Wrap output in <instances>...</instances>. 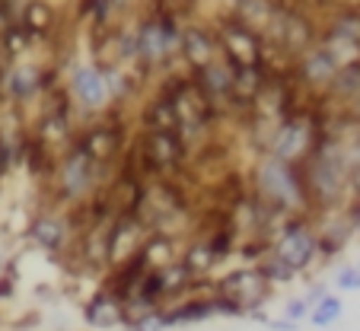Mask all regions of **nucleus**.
I'll use <instances>...</instances> for the list:
<instances>
[{
    "label": "nucleus",
    "mask_w": 360,
    "mask_h": 331,
    "mask_svg": "<svg viewBox=\"0 0 360 331\" xmlns=\"http://www.w3.org/2000/svg\"><path fill=\"white\" fill-rule=\"evenodd\" d=\"M255 188H259L262 204H268L271 210H278L284 216H297L313 210L309 191H306L303 166H297V162L265 156L259 162V169H255Z\"/></svg>",
    "instance_id": "f257e3e1"
},
{
    "label": "nucleus",
    "mask_w": 360,
    "mask_h": 331,
    "mask_svg": "<svg viewBox=\"0 0 360 331\" xmlns=\"http://www.w3.org/2000/svg\"><path fill=\"white\" fill-rule=\"evenodd\" d=\"M271 252L297 274L313 271L319 261V236H316V226L309 223L306 214L287 216L284 226H278V233L271 236Z\"/></svg>",
    "instance_id": "f03ea898"
},
{
    "label": "nucleus",
    "mask_w": 360,
    "mask_h": 331,
    "mask_svg": "<svg viewBox=\"0 0 360 331\" xmlns=\"http://www.w3.org/2000/svg\"><path fill=\"white\" fill-rule=\"evenodd\" d=\"M214 293L230 299V303L243 312V318L265 309L274 299V287L262 278V271L255 268V264H239V268L224 271L220 278H214Z\"/></svg>",
    "instance_id": "7ed1b4c3"
},
{
    "label": "nucleus",
    "mask_w": 360,
    "mask_h": 331,
    "mask_svg": "<svg viewBox=\"0 0 360 331\" xmlns=\"http://www.w3.org/2000/svg\"><path fill=\"white\" fill-rule=\"evenodd\" d=\"M319 137H322L319 124L309 115H284L274 124L271 137H268V156L303 166L306 156L316 150Z\"/></svg>",
    "instance_id": "20e7f679"
},
{
    "label": "nucleus",
    "mask_w": 360,
    "mask_h": 331,
    "mask_svg": "<svg viewBox=\"0 0 360 331\" xmlns=\"http://www.w3.org/2000/svg\"><path fill=\"white\" fill-rule=\"evenodd\" d=\"M99 185V162H93L80 147H70L58 166V188L64 201H86Z\"/></svg>",
    "instance_id": "39448f33"
},
{
    "label": "nucleus",
    "mask_w": 360,
    "mask_h": 331,
    "mask_svg": "<svg viewBox=\"0 0 360 331\" xmlns=\"http://www.w3.org/2000/svg\"><path fill=\"white\" fill-rule=\"evenodd\" d=\"M80 318L89 331H112L124 328V299L109 287H96L80 306Z\"/></svg>",
    "instance_id": "423d86ee"
},
{
    "label": "nucleus",
    "mask_w": 360,
    "mask_h": 331,
    "mask_svg": "<svg viewBox=\"0 0 360 331\" xmlns=\"http://www.w3.org/2000/svg\"><path fill=\"white\" fill-rule=\"evenodd\" d=\"M26 239L35 245V249L48 252V255H55V258H64L70 239H74V230H70L68 216L48 210V214H35L32 220H29Z\"/></svg>",
    "instance_id": "0eeeda50"
},
{
    "label": "nucleus",
    "mask_w": 360,
    "mask_h": 331,
    "mask_svg": "<svg viewBox=\"0 0 360 331\" xmlns=\"http://www.w3.org/2000/svg\"><path fill=\"white\" fill-rule=\"evenodd\" d=\"M143 160L157 176H169L185 160V141L176 131H147L143 134Z\"/></svg>",
    "instance_id": "6e6552de"
},
{
    "label": "nucleus",
    "mask_w": 360,
    "mask_h": 331,
    "mask_svg": "<svg viewBox=\"0 0 360 331\" xmlns=\"http://www.w3.org/2000/svg\"><path fill=\"white\" fill-rule=\"evenodd\" d=\"M70 96H74L77 105H83L86 112H99V108L109 105V80H105V74L96 67H89V64H83V67H77L74 74H70Z\"/></svg>",
    "instance_id": "1a4fd4ad"
},
{
    "label": "nucleus",
    "mask_w": 360,
    "mask_h": 331,
    "mask_svg": "<svg viewBox=\"0 0 360 331\" xmlns=\"http://www.w3.org/2000/svg\"><path fill=\"white\" fill-rule=\"evenodd\" d=\"M77 147H80L93 162L105 166V162H112L118 153H122V131H118L115 124H93V128H86L80 134Z\"/></svg>",
    "instance_id": "9d476101"
},
{
    "label": "nucleus",
    "mask_w": 360,
    "mask_h": 331,
    "mask_svg": "<svg viewBox=\"0 0 360 331\" xmlns=\"http://www.w3.org/2000/svg\"><path fill=\"white\" fill-rule=\"evenodd\" d=\"M179 45V35L172 32L169 26L163 22H150V26L141 29V39H137V51L147 64H166L169 54L176 51Z\"/></svg>",
    "instance_id": "9b49d317"
},
{
    "label": "nucleus",
    "mask_w": 360,
    "mask_h": 331,
    "mask_svg": "<svg viewBox=\"0 0 360 331\" xmlns=\"http://www.w3.org/2000/svg\"><path fill=\"white\" fill-rule=\"evenodd\" d=\"M226 64L230 67H259V39L243 26H230L224 32Z\"/></svg>",
    "instance_id": "f8f14e48"
},
{
    "label": "nucleus",
    "mask_w": 360,
    "mask_h": 331,
    "mask_svg": "<svg viewBox=\"0 0 360 331\" xmlns=\"http://www.w3.org/2000/svg\"><path fill=\"white\" fill-rule=\"evenodd\" d=\"M179 252L182 249H176V239H172L169 233H150V236L143 239V245L137 249V255H141V261L147 271H160V268L176 261Z\"/></svg>",
    "instance_id": "ddd939ff"
},
{
    "label": "nucleus",
    "mask_w": 360,
    "mask_h": 331,
    "mask_svg": "<svg viewBox=\"0 0 360 331\" xmlns=\"http://www.w3.org/2000/svg\"><path fill=\"white\" fill-rule=\"evenodd\" d=\"M179 261H182L195 278H211L214 271H217L220 258L214 255V249H211L207 239H195V242H188L182 252H179Z\"/></svg>",
    "instance_id": "4468645a"
},
{
    "label": "nucleus",
    "mask_w": 360,
    "mask_h": 331,
    "mask_svg": "<svg viewBox=\"0 0 360 331\" xmlns=\"http://www.w3.org/2000/svg\"><path fill=\"white\" fill-rule=\"evenodd\" d=\"M4 86H7L10 99L29 102V99H35V96H39L41 74H39V67H32V64H20V67H13L7 77H4Z\"/></svg>",
    "instance_id": "2eb2a0df"
},
{
    "label": "nucleus",
    "mask_w": 360,
    "mask_h": 331,
    "mask_svg": "<svg viewBox=\"0 0 360 331\" xmlns=\"http://www.w3.org/2000/svg\"><path fill=\"white\" fill-rule=\"evenodd\" d=\"M300 70H303V80L309 83V86H332L335 74H338L341 67L332 61V54H328L326 48H316V51H309L303 58Z\"/></svg>",
    "instance_id": "dca6fc26"
},
{
    "label": "nucleus",
    "mask_w": 360,
    "mask_h": 331,
    "mask_svg": "<svg viewBox=\"0 0 360 331\" xmlns=\"http://www.w3.org/2000/svg\"><path fill=\"white\" fill-rule=\"evenodd\" d=\"M179 45H182L185 61H188L195 70L207 67V64L214 61V41L207 39L204 29H185V32L179 35Z\"/></svg>",
    "instance_id": "f3484780"
},
{
    "label": "nucleus",
    "mask_w": 360,
    "mask_h": 331,
    "mask_svg": "<svg viewBox=\"0 0 360 331\" xmlns=\"http://www.w3.org/2000/svg\"><path fill=\"white\" fill-rule=\"evenodd\" d=\"M341 316H345V299H341V293L328 290L326 297H319L313 303V309H309L306 322L313 325V328H332V325L338 322Z\"/></svg>",
    "instance_id": "a211bd4d"
},
{
    "label": "nucleus",
    "mask_w": 360,
    "mask_h": 331,
    "mask_svg": "<svg viewBox=\"0 0 360 331\" xmlns=\"http://www.w3.org/2000/svg\"><path fill=\"white\" fill-rule=\"evenodd\" d=\"M255 268L262 271V278H265L268 284L274 287V290H278V287H287V284H293V280L300 278L297 271H290V268H287V264L281 261V258L274 255V252H268L265 258H259V261H255Z\"/></svg>",
    "instance_id": "6ab92c4d"
},
{
    "label": "nucleus",
    "mask_w": 360,
    "mask_h": 331,
    "mask_svg": "<svg viewBox=\"0 0 360 331\" xmlns=\"http://www.w3.org/2000/svg\"><path fill=\"white\" fill-rule=\"evenodd\" d=\"M335 293H360V268L357 264H341L332 274Z\"/></svg>",
    "instance_id": "aec40b11"
},
{
    "label": "nucleus",
    "mask_w": 360,
    "mask_h": 331,
    "mask_svg": "<svg viewBox=\"0 0 360 331\" xmlns=\"http://www.w3.org/2000/svg\"><path fill=\"white\" fill-rule=\"evenodd\" d=\"M281 316L290 318V322H306V316H309V303H306L303 297H290V299H284Z\"/></svg>",
    "instance_id": "412c9836"
},
{
    "label": "nucleus",
    "mask_w": 360,
    "mask_h": 331,
    "mask_svg": "<svg viewBox=\"0 0 360 331\" xmlns=\"http://www.w3.org/2000/svg\"><path fill=\"white\" fill-rule=\"evenodd\" d=\"M268 328L271 331H297L300 328V322H290V318H284V316H274V318H268Z\"/></svg>",
    "instance_id": "4be33fe9"
},
{
    "label": "nucleus",
    "mask_w": 360,
    "mask_h": 331,
    "mask_svg": "<svg viewBox=\"0 0 360 331\" xmlns=\"http://www.w3.org/2000/svg\"><path fill=\"white\" fill-rule=\"evenodd\" d=\"M326 293H328V284H313V287H309V290L303 293V299H306V303H309V309H313V303H316V299H319V297H326Z\"/></svg>",
    "instance_id": "5701e85b"
},
{
    "label": "nucleus",
    "mask_w": 360,
    "mask_h": 331,
    "mask_svg": "<svg viewBox=\"0 0 360 331\" xmlns=\"http://www.w3.org/2000/svg\"><path fill=\"white\" fill-rule=\"evenodd\" d=\"M357 268H360V258H357Z\"/></svg>",
    "instance_id": "b1692460"
}]
</instances>
